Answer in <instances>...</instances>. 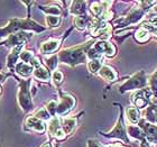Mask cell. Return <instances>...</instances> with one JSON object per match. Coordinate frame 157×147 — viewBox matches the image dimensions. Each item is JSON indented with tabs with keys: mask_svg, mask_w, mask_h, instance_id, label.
<instances>
[{
	"mask_svg": "<svg viewBox=\"0 0 157 147\" xmlns=\"http://www.w3.org/2000/svg\"><path fill=\"white\" fill-rule=\"evenodd\" d=\"M34 77L37 79V80H41V81H47L51 77V73H49V71L47 69L43 66H39L37 69L34 70Z\"/></svg>",
	"mask_w": 157,
	"mask_h": 147,
	"instance_id": "2e32d148",
	"label": "cell"
},
{
	"mask_svg": "<svg viewBox=\"0 0 157 147\" xmlns=\"http://www.w3.org/2000/svg\"><path fill=\"white\" fill-rule=\"evenodd\" d=\"M128 131H129V135L134 136L135 138H139V139L144 140V134L140 131L139 127L130 126V127H128Z\"/></svg>",
	"mask_w": 157,
	"mask_h": 147,
	"instance_id": "cb8c5ba5",
	"label": "cell"
},
{
	"mask_svg": "<svg viewBox=\"0 0 157 147\" xmlns=\"http://www.w3.org/2000/svg\"><path fill=\"white\" fill-rule=\"evenodd\" d=\"M57 56L56 55H53V56H51L49 59H46V65L51 69V70H54L56 67V65H57Z\"/></svg>",
	"mask_w": 157,
	"mask_h": 147,
	"instance_id": "f1b7e54d",
	"label": "cell"
},
{
	"mask_svg": "<svg viewBox=\"0 0 157 147\" xmlns=\"http://www.w3.org/2000/svg\"><path fill=\"white\" fill-rule=\"evenodd\" d=\"M31 34H26V33H19V34H15V35H11L8 41L6 42L7 45H11V46H19L20 44L26 41L28 37H30Z\"/></svg>",
	"mask_w": 157,
	"mask_h": 147,
	"instance_id": "30bf717a",
	"label": "cell"
},
{
	"mask_svg": "<svg viewBox=\"0 0 157 147\" xmlns=\"http://www.w3.org/2000/svg\"><path fill=\"white\" fill-rule=\"evenodd\" d=\"M155 34H156V35H157V29H156V30H155Z\"/></svg>",
	"mask_w": 157,
	"mask_h": 147,
	"instance_id": "8d00e7d4",
	"label": "cell"
},
{
	"mask_svg": "<svg viewBox=\"0 0 157 147\" xmlns=\"http://www.w3.org/2000/svg\"><path fill=\"white\" fill-rule=\"evenodd\" d=\"M61 23V18L59 16H47L46 17V24L48 25L49 27H57Z\"/></svg>",
	"mask_w": 157,
	"mask_h": 147,
	"instance_id": "d4e9b609",
	"label": "cell"
},
{
	"mask_svg": "<svg viewBox=\"0 0 157 147\" xmlns=\"http://www.w3.org/2000/svg\"><path fill=\"white\" fill-rule=\"evenodd\" d=\"M90 45L91 43H87V45L65 49L59 54V59L63 63L70 64V65H77V64L83 63L85 61V51Z\"/></svg>",
	"mask_w": 157,
	"mask_h": 147,
	"instance_id": "6da1fadb",
	"label": "cell"
},
{
	"mask_svg": "<svg viewBox=\"0 0 157 147\" xmlns=\"http://www.w3.org/2000/svg\"><path fill=\"white\" fill-rule=\"evenodd\" d=\"M26 126L29 128V129H33L35 131H38V133H43L45 130V125L43 123L42 120L38 119L37 117H29L27 120H26Z\"/></svg>",
	"mask_w": 157,
	"mask_h": 147,
	"instance_id": "ba28073f",
	"label": "cell"
},
{
	"mask_svg": "<svg viewBox=\"0 0 157 147\" xmlns=\"http://www.w3.org/2000/svg\"><path fill=\"white\" fill-rule=\"evenodd\" d=\"M48 131L51 135L55 136L57 139H64V138H65V133H64L63 128L61 127V125H59V120L57 119L56 117L52 118L51 121H49Z\"/></svg>",
	"mask_w": 157,
	"mask_h": 147,
	"instance_id": "8992f818",
	"label": "cell"
},
{
	"mask_svg": "<svg viewBox=\"0 0 157 147\" xmlns=\"http://www.w3.org/2000/svg\"><path fill=\"white\" fill-rule=\"evenodd\" d=\"M143 10H140V9H135L128 15V17L126 18V19H119V20L116 21V24H118V23H122L123 25H127V24H135L137 21L141 19L143 17Z\"/></svg>",
	"mask_w": 157,
	"mask_h": 147,
	"instance_id": "9c48e42d",
	"label": "cell"
},
{
	"mask_svg": "<svg viewBox=\"0 0 157 147\" xmlns=\"http://www.w3.org/2000/svg\"><path fill=\"white\" fill-rule=\"evenodd\" d=\"M53 81H54V83L55 84H59L62 82L63 80V74L59 72V71H55L54 73H53Z\"/></svg>",
	"mask_w": 157,
	"mask_h": 147,
	"instance_id": "1f68e13d",
	"label": "cell"
},
{
	"mask_svg": "<svg viewBox=\"0 0 157 147\" xmlns=\"http://www.w3.org/2000/svg\"><path fill=\"white\" fill-rule=\"evenodd\" d=\"M59 41H57V39H51V41L43 43L42 46H41V52L43 54H49V53L52 52H55L56 49L59 48Z\"/></svg>",
	"mask_w": 157,
	"mask_h": 147,
	"instance_id": "7c38bea8",
	"label": "cell"
},
{
	"mask_svg": "<svg viewBox=\"0 0 157 147\" xmlns=\"http://www.w3.org/2000/svg\"><path fill=\"white\" fill-rule=\"evenodd\" d=\"M109 136L111 137H118V138H121L123 139L125 142H128V138L126 136V131H125V127L122 125V118L118 120V123H117V126L113 128V129L109 133Z\"/></svg>",
	"mask_w": 157,
	"mask_h": 147,
	"instance_id": "8fae6325",
	"label": "cell"
},
{
	"mask_svg": "<svg viewBox=\"0 0 157 147\" xmlns=\"http://www.w3.org/2000/svg\"><path fill=\"white\" fill-rule=\"evenodd\" d=\"M75 126H77V120L74 118H66V119L63 120L62 128L65 134L72 133V130L75 128Z\"/></svg>",
	"mask_w": 157,
	"mask_h": 147,
	"instance_id": "e0dca14e",
	"label": "cell"
},
{
	"mask_svg": "<svg viewBox=\"0 0 157 147\" xmlns=\"http://www.w3.org/2000/svg\"><path fill=\"white\" fill-rule=\"evenodd\" d=\"M19 57H20V60L24 62V63H29V62H31V60H33V52H28V51H25V52H23L19 55Z\"/></svg>",
	"mask_w": 157,
	"mask_h": 147,
	"instance_id": "83f0119b",
	"label": "cell"
},
{
	"mask_svg": "<svg viewBox=\"0 0 157 147\" xmlns=\"http://www.w3.org/2000/svg\"><path fill=\"white\" fill-rule=\"evenodd\" d=\"M146 84H147V81H146V77H145V72L140 71L137 74H135L129 81H127L122 87H120V92L138 89V88L145 87Z\"/></svg>",
	"mask_w": 157,
	"mask_h": 147,
	"instance_id": "3957f363",
	"label": "cell"
},
{
	"mask_svg": "<svg viewBox=\"0 0 157 147\" xmlns=\"http://www.w3.org/2000/svg\"><path fill=\"white\" fill-rule=\"evenodd\" d=\"M149 21L150 23H157V15H155L153 17H149Z\"/></svg>",
	"mask_w": 157,
	"mask_h": 147,
	"instance_id": "836d02e7",
	"label": "cell"
},
{
	"mask_svg": "<svg viewBox=\"0 0 157 147\" xmlns=\"http://www.w3.org/2000/svg\"><path fill=\"white\" fill-rule=\"evenodd\" d=\"M99 74H100L103 79H105V80H108V81H115L116 79H117V73L112 70L111 67L107 66V65H105V66H102L101 69H100Z\"/></svg>",
	"mask_w": 157,
	"mask_h": 147,
	"instance_id": "9a60e30c",
	"label": "cell"
},
{
	"mask_svg": "<svg viewBox=\"0 0 157 147\" xmlns=\"http://www.w3.org/2000/svg\"><path fill=\"white\" fill-rule=\"evenodd\" d=\"M149 84H150V89H152L153 91L156 92V97H157V71L154 73L153 77H150Z\"/></svg>",
	"mask_w": 157,
	"mask_h": 147,
	"instance_id": "4dcf8cb0",
	"label": "cell"
},
{
	"mask_svg": "<svg viewBox=\"0 0 157 147\" xmlns=\"http://www.w3.org/2000/svg\"><path fill=\"white\" fill-rule=\"evenodd\" d=\"M87 147H103V146H102V145H100L98 142L90 139L89 142H87Z\"/></svg>",
	"mask_w": 157,
	"mask_h": 147,
	"instance_id": "d6a6232c",
	"label": "cell"
},
{
	"mask_svg": "<svg viewBox=\"0 0 157 147\" xmlns=\"http://www.w3.org/2000/svg\"><path fill=\"white\" fill-rule=\"evenodd\" d=\"M94 49H97L99 53H105L108 57H112L116 53V47L110 43L105 42V41H100L95 44Z\"/></svg>",
	"mask_w": 157,
	"mask_h": 147,
	"instance_id": "52a82bcc",
	"label": "cell"
},
{
	"mask_svg": "<svg viewBox=\"0 0 157 147\" xmlns=\"http://www.w3.org/2000/svg\"><path fill=\"white\" fill-rule=\"evenodd\" d=\"M29 82H20V91H19V103H20L21 108L24 109L25 111H28L33 108V101H31L30 92L28 89Z\"/></svg>",
	"mask_w": 157,
	"mask_h": 147,
	"instance_id": "277c9868",
	"label": "cell"
},
{
	"mask_svg": "<svg viewBox=\"0 0 157 147\" xmlns=\"http://www.w3.org/2000/svg\"><path fill=\"white\" fill-rule=\"evenodd\" d=\"M148 38H149V33H148V30H147L146 28L141 27L139 30L136 33V39L139 41V42H145V41H147Z\"/></svg>",
	"mask_w": 157,
	"mask_h": 147,
	"instance_id": "7402d4cb",
	"label": "cell"
},
{
	"mask_svg": "<svg viewBox=\"0 0 157 147\" xmlns=\"http://www.w3.org/2000/svg\"><path fill=\"white\" fill-rule=\"evenodd\" d=\"M71 13L73 15H81L85 13V2L84 1H74L71 7Z\"/></svg>",
	"mask_w": 157,
	"mask_h": 147,
	"instance_id": "ac0fdd59",
	"label": "cell"
},
{
	"mask_svg": "<svg viewBox=\"0 0 157 147\" xmlns=\"http://www.w3.org/2000/svg\"><path fill=\"white\" fill-rule=\"evenodd\" d=\"M74 105H75V100L71 95H63L61 98V102L57 105L56 113L57 115H64L67 111H70L71 109L73 108Z\"/></svg>",
	"mask_w": 157,
	"mask_h": 147,
	"instance_id": "5b68a950",
	"label": "cell"
},
{
	"mask_svg": "<svg viewBox=\"0 0 157 147\" xmlns=\"http://www.w3.org/2000/svg\"><path fill=\"white\" fill-rule=\"evenodd\" d=\"M146 118L150 123L157 124V107H150L146 112Z\"/></svg>",
	"mask_w": 157,
	"mask_h": 147,
	"instance_id": "44dd1931",
	"label": "cell"
},
{
	"mask_svg": "<svg viewBox=\"0 0 157 147\" xmlns=\"http://www.w3.org/2000/svg\"><path fill=\"white\" fill-rule=\"evenodd\" d=\"M41 147H52V144H51V143H45V144H43Z\"/></svg>",
	"mask_w": 157,
	"mask_h": 147,
	"instance_id": "e575fe53",
	"label": "cell"
},
{
	"mask_svg": "<svg viewBox=\"0 0 157 147\" xmlns=\"http://www.w3.org/2000/svg\"><path fill=\"white\" fill-rule=\"evenodd\" d=\"M127 116H128V119L134 124H136L139 120L138 110L136 108H134V107H129V108L127 109Z\"/></svg>",
	"mask_w": 157,
	"mask_h": 147,
	"instance_id": "d6986e66",
	"label": "cell"
},
{
	"mask_svg": "<svg viewBox=\"0 0 157 147\" xmlns=\"http://www.w3.org/2000/svg\"><path fill=\"white\" fill-rule=\"evenodd\" d=\"M43 11H45L47 14H53V15H59L61 14V9L57 6H49V7H39Z\"/></svg>",
	"mask_w": 157,
	"mask_h": 147,
	"instance_id": "4316f807",
	"label": "cell"
},
{
	"mask_svg": "<svg viewBox=\"0 0 157 147\" xmlns=\"http://www.w3.org/2000/svg\"><path fill=\"white\" fill-rule=\"evenodd\" d=\"M107 147H123V146H121L120 144H113V145H109Z\"/></svg>",
	"mask_w": 157,
	"mask_h": 147,
	"instance_id": "d590c367",
	"label": "cell"
},
{
	"mask_svg": "<svg viewBox=\"0 0 157 147\" xmlns=\"http://www.w3.org/2000/svg\"><path fill=\"white\" fill-rule=\"evenodd\" d=\"M89 18L87 16H79V17H75L74 19V24L79 29H84V28L87 26V23H89Z\"/></svg>",
	"mask_w": 157,
	"mask_h": 147,
	"instance_id": "ffe728a7",
	"label": "cell"
},
{
	"mask_svg": "<svg viewBox=\"0 0 157 147\" xmlns=\"http://www.w3.org/2000/svg\"><path fill=\"white\" fill-rule=\"evenodd\" d=\"M35 116L38 118V119H43V120L51 119V113L47 111V109L46 108H43V109H41V110H38V111L36 112Z\"/></svg>",
	"mask_w": 157,
	"mask_h": 147,
	"instance_id": "484cf974",
	"label": "cell"
},
{
	"mask_svg": "<svg viewBox=\"0 0 157 147\" xmlns=\"http://www.w3.org/2000/svg\"><path fill=\"white\" fill-rule=\"evenodd\" d=\"M18 29H34V30H37V32H43L44 30V28L41 27L38 24L34 23L33 20L14 18V19H11L9 21V24L4 29H0V36H4L5 34L16 32Z\"/></svg>",
	"mask_w": 157,
	"mask_h": 147,
	"instance_id": "7a4b0ae2",
	"label": "cell"
},
{
	"mask_svg": "<svg viewBox=\"0 0 157 147\" xmlns=\"http://www.w3.org/2000/svg\"><path fill=\"white\" fill-rule=\"evenodd\" d=\"M87 67H89V70L92 72V73H95V72H98V71H100V69H101V61L100 60H92L89 62V64H87Z\"/></svg>",
	"mask_w": 157,
	"mask_h": 147,
	"instance_id": "603a6c76",
	"label": "cell"
},
{
	"mask_svg": "<svg viewBox=\"0 0 157 147\" xmlns=\"http://www.w3.org/2000/svg\"><path fill=\"white\" fill-rule=\"evenodd\" d=\"M140 124H141L140 126L145 129V133H146L148 139H149L150 142L156 140L157 139V127L153 126V125H150V124H147L146 121H141Z\"/></svg>",
	"mask_w": 157,
	"mask_h": 147,
	"instance_id": "4fadbf2b",
	"label": "cell"
},
{
	"mask_svg": "<svg viewBox=\"0 0 157 147\" xmlns=\"http://www.w3.org/2000/svg\"><path fill=\"white\" fill-rule=\"evenodd\" d=\"M46 109H47V111L51 113V116H55L56 115V109H57V103H56V101L51 100V101L47 103Z\"/></svg>",
	"mask_w": 157,
	"mask_h": 147,
	"instance_id": "f546056e",
	"label": "cell"
},
{
	"mask_svg": "<svg viewBox=\"0 0 157 147\" xmlns=\"http://www.w3.org/2000/svg\"><path fill=\"white\" fill-rule=\"evenodd\" d=\"M16 71L18 74H20L23 77H28L31 73H34V67L31 66L30 64L20 62V63L16 64Z\"/></svg>",
	"mask_w": 157,
	"mask_h": 147,
	"instance_id": "5bb4252c",
	"label": "cell"
}]
</instances>
